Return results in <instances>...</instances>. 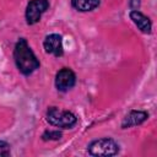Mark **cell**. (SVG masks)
<instances>
[{
	"label": "cell",
	"mask_w": 157,
	"mask_h": 157,
	"mask_svg": "<svg viewBox=\"0 0 157 157\" xmlns=\"http://www.w3.org/2000/svg\"><path fill=\"white\" fill-rule=\"evenodd\" d=\"M13 60L18 71L25 76H29L31 74H33L40 65L38 58L25 38H20L17 40L13 49Z\"/></svg>",
	"instance_id": "1"
},
{
	"label": "cell",
	"mask_w": 157,
	"mask_h": 157,
	"mask_svg": "<svg viewBox=\"0 0 157 157\" xmlns=\"http://www.w3.org/2000/svg\"><path fill=\"white\" fill-rule=\"evenodd\" d=\"M47 121L59 129H72L77 124V117L70 110H63L58 107H49L45 113Z\"/></svg>",
	"instance_id": "2"
},
{
	"label": "cell",
	"mask_w": 157,
	"mask_h": 157,
	"mask_svg": "<svg viewBox=\"0 0 157 157\" xmlns=\"http://www.w3.org/2000/svg\"><path fill=\"white\" fill-rule=\"evenodd\" d=\"M87 152L91 156H115L119 153V145L110 137H102L93 140L87 146Z\"/></svg>",
	"instance_id": "3"
},
{
	"label": "cell",
	"mask_w": 157,
	"mask_h": 157,
	"mask_svg": "<svg viewBox=\"0 0 157 157\" xmlns=\"http://www.w3.org/2000/svg\"><path fill=\"white\" fill-rule=\"evenodd\" d=\"M48 7H49V0H29L25 11L27 25L32 26L38 23L40 21L42 15L48 10Z\"/></svg>",
	"instance_id": "4"
},
{
	"label": "cell",
	"mask_w": 157,
	"mask_h": 157,
	"mask_svg": "<svg viewBox=\"0 0 157 157\" xmlns=\"http://www.w3.org/2000/svg\"><path fill=\"white\" fill-rule=\"evenodd\" d=\"M76 83V75L69 67L60 69L55 75V87L60 92L70 91Z\"/></svg>",
	"instance_id": "5"
},
{
	"label": "cell",
	"mask_w": 157,
	"mask_h": 157,
	"mask_svg": "<svg viewBox=\"0 0 157 157\" xmlns=\"http://www.w3.org/2000/svg\"><path fill=\"white\" fill-rule=\"evenodd\" d=\"M43 48L47 54H52L56 58L61 56L64 54V44H63V37L58 33L48 34L43 40Z\"/></svg>",
	"instance_id": "6"
},
{
	"label": "cell",
	"mask_w": 157,
	"mask_h": 157,
	"mask_svg": "<svg viewBox=\"0 0 157 157\" xmlns=\"http://www.w3.org/2000/svg\"><path fill=\"white\" fill-rule=\"evenodd\" d=\"M147 118H148V113L147 112L132 109L124 117V119L121 121V129H128V128L141 125L142 123H145L147 120Z\"/></svg>",
	"instance_id": "7"
},
{
	"label": "cell",
	"mask_w": 157,
	"mask_h": 157,
	"mask_svg": "<svg viewBox=\"0 0 157 157\" xmlns=\"http://www.w3.org/2000/svg\"><path fill=\"white\" fill-rule=\"evenodd\" d=\"M129 17L134 22V25L139 28L140 32H142L145 34H150L151 33V31H152L151 20L146 15H144L141 11H139V10H131L129 12Z\"/></svg>",
	"instance_id": "8"
},
{
	"label": "cell",
	"mask_w": 157,
	"mask_h": 157,
	"mask_svg": "<svg viewBox=\"0 0 157 157\" xmlns=\"http://www.w3.org/2000/svg\"><path fill=\"white\" fill-rule=\"evenodd\" d=\"M71 5L80 12H88L99 6V0H71Z\"/></svg>",
	"instance_id": "9"
},
{
	"label": "cell",
	"mask_w": 157,
	"mask_h": 157,
	"mask_svg": "<svg viewBox=\"0 0 157 157\" xmlns=\"http://www.w3.org/2000/svg\"><path fill=\"white\" fill-rule=\"evenodd\" d=\"M61 136H63V134L59 130H45L42 135V139L44 141H52V140L55 141V140H60Z\"/></svg>",
	"instance_id": "10"
},
{
	"label": "cell",
	"mask_w": 157,
	"mask_h": 157,
	"mask_svg": "<svg viewBox=\"0 0 157 157\" xmlns=\"http://www.w3.org/2000/svg\"><path fill=\"white\" fill-rule=\"evenodd\" d=\"M11 153V148H10V144L0 140V156H10Z\"/></svg>",
	"instance_id": "11"
},
{
	"label": "cell",
	"mask_w": 157,
	"mask_h": 157,
	"mask_svg": "<svg viewBox=\"0 0 157 157\" xmlns=\"http://www.w3.org/2000/svg\"><path fill=\"white\" fill-rule=\"evenodd\" d=\"M130 6L132 7V10H137L140 6V0H130Z\"/></svg>",
	"instance_id": "12"
}]
</instances>
